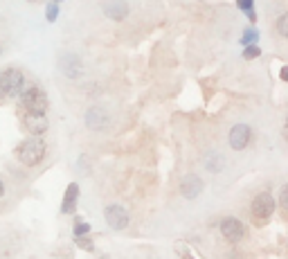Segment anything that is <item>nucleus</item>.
I'll return each instance as SVG.
<instances>
[{"mask_svg":"<svg viewBox=\"0 0 288 259\" xmlns=\"http://www.w3.org/2000/svg\"><path fill=\"white\" fill-rule=\"evenodd\" d=\"M45 151H48L45 142L36 136L32 140H25V142L18 144V147H16V158L23 165H27V167H34V165H39L41 160L45 158Z\"/></svg>","mask_w":288,"mask_h":259,"instance_id":"nucleus-1","label":"nucleus"},{"mask_svg":"<svg viewBox=\"0 0 288 259\" xmlns=\"http://www.w3.org/2000/svg\"><path fill=\"white\" fill-rule=\"evenodd\" d=\"M23 88H25V77L20 70H16V68L0 70V100L20 95Z\"/></svg>","mask_w":288,"mask_h":259,"instance_id":"nucleus-2","label":"nucleus"},{"mask_svg":"<svg viewBox=\"0 0 288 259\" xmlns=\"http://www.w3.org/2000/svg\"><path fill=\"white\" fill-rule=\"evenodd\" d=\"M20 104L27 113H45L48 111V95L39 86L29 84L20 90Z\"/></svg>","mask_w":288,"mask_h":259,"instance_id":"nucleus-3","label":"nucleus"},{"mask_svg":"<svg viewBox=\"0 0 288 259\" xmlns=\"http://www.w3.org/2000/svg\"><path fill=\"white\" fill-rule=\"evenodd\" d=\"M272 212H275V201H272V196L268 191L257 194L252 201V216L257 219V223H266L272 216Z\"/></svg>","mask_w":288,"mask_h":259,"instance_id":"nucleus-4","label":"nucleus"},{"mask_svg":"<svg viewBox=\"0 0 288 259\" xmlns=\"http://www.w3.org/2000/svg\"><path fill=\"white\" fill-rule=\"evenodd\" d=\"M104 216H106V223L111 225L113 230H124V228L129 225V214L122 205H108Z\"/></svg>","mask_w":288,"mask_h":259,"instance_id":"nucleus-5","label":"nucleus"},{"mask_svg":"<svg viewBox=\"0 0 288 259\" xmlns=\"http://www.w3.org/2000/svg\"><path fill=\"white\" fill-rule=\"evenodd\" d=\"M250 142V126H245V124H237V126H232V131H230V147L241 151V149H245Z\"/></svg>","mask_w":288,"mask_h":259,"instance_id":"nucleus-6","label":"nucleus"},{"mask_svg":"<svg viewBox=\"0 0 288 259\" xmlns=\"http://www.w3.org/2000/svg\"><path fill=\"white\" fill-rule=\"evenodd\" d=\"M25 126H27V131L32 133V136H41V133L48 131V117H45V113H27L25 115Z\"/></svg>","mask_w":288,"mask_h":259,"instance_id":"nucleus-7","label":"nucleus"},{"mask_svg":"<svg viewBox=\"0 0 288 259\" xmlns=\"http://www.w3.org/2000/svg\"><path fill=\"white\" fill-rule=\"evenodd\" d=\"M221 232L230 243H237L243 239V223L239 219H225L221 223Z\"/></svg>","mask_w":288,"mask_h":259,"instance_id":"nucleus-8","label":"nucleus"},{"mask_svg":"<svg viewBox=\"0 0 288 259\" xmlns=\"http://www.w3.org/2000/svg\"><path fill=\"white\" fill-rule=\"evenodd\" d=\"M108 113L104 111L102 106H92L90 111L86 113V124H88V128H95V131H99V128H106L108 126Z\"/></svg>","mask_w":288,"mask_h":259,"instance_id":"nucleus-9","label":"nucleus"},{"mask_svg":"<svg viewBox=\"0 0 288 259\" xmlns=\"http://www.w3.org/2000/svg\"><path fill=\"white\" fill-rule=\"evenodd\" d=\"M180 191H182L185 199H196V196L203 191V180L194 174H187L180 183Z\"/></svg>","mask_w":288,"mask_h":259,"instance_id":"nucleus-10","label":"nucleus"},{"mask_svg":"<svg viewBox=\"0 0 288 259\" xmlns=\"http://www.w3.org/2000/svg\"><path fill=\"white\" fill-rule=\"evenodd\" d=\"M61 70H63L66 77H70V79H77V77L81 75V61L77 54H63L61 56Z\"/></svg>","mask_w":288,"mask_h":259,"instance_id":"nucleus-11","label":"nucleus"},{"mask_svg":"<svg viewBox=\"0 0 288 259\" xmlns=\"http://www.w3.org/2000/svg\"><path fill=\"white\" fill-rule=\"evenodd\" d=\"M104 14L113 20H122L129 14V7L124 0H108V3L104 5Z\"/></svg>","mask_w":288,"mask_h":259,"instance_id":"nucleus-12","label":"nucleus"},{"mask_svg":"<svg viewBox=\"0 0 288 259\" xmlns=\"http://www.w3.org/2000/svg\"><path fill=\"white\" fill-rule=\"evenodd\" d=\"M77 196H79V185L70 183L66 189V196H63V205H61V212H63V214H72V212H75Z\"/></svg>","mask_w":288,"mask_h":259,"instance_id":"nucleus-13","label":"nucleus"},{"mask_svg":"<svg viewBox=\"0 0 288 259\" xmlns=\"http://www.w3.org/2000/svg\"><path fill=\"white\" fill-rule=\"evenodd\" d=\"M277 29H279L281 36H286V39H288V14H284V16L277 20Z\"/></svg>","mask_w":288,"mask_h":259,"instance_id":"nucleus-14","label":"nucleus"},{"mask_svg":"<svg viewBox=\"0 0 288 259\" xmlns=\"http://www.w3.org/2000/svg\"><path fill=\"white\" fill-rule=\"evenodd\" d=\"M237 5L241 9H245V12H248V16L254 20V12H252V0H237Z\"/></svg>","mask_w":288,"mask_h":259,"instance_id":"nucleus-15","label":"nucleus"},{"mask_svg":"<svg viewBox=\"0 0 288 259\" xmlns=\"http://www.w3.org/2000/svg\"><path fill=\"white\" fill-rule=\"evenodd\" d=\"M259 54H261V52H259V48H257V45H248V48H245V52H243L245 59H257Z\"/></svg>","mask_w":288,"mask_h":259,"instance_id":"nucleus-16","label":"nucleus"},{"mask_svg":"<svg viewBox=\"0 0 288 259\" xmlns=\"http://www.w3.org/2000/svg\"><path fill=\"white\" fill-rule=\"evenodd\" d=\"M88 230H90V225H88V223H77V228H75V235H77V237H81V235H86Z\"/></svg>","mask_w":288,"mask_h":259,"instance_id":"nucleus-17","label":"nucleus"},{"mask_svg":"<svg viewBox=\"0 0 288 259\" xmlns=\"http://www.w3.org/2000/svg\"><path fill=\"white\" fill-rule=\"evenodd\" d=\"M279 203H281V207H284V210H288V187H284V189H281Z\"/></svg>","mask_w":288,"mask_h":259,"instance_id":"nucleus-18","label":"nucleus"},{"mask_svg":"<svg viewBox=\"0 0 288 259\" xmlns=\"http://www.w3.org/2000/svg\"><path fill=\"white\" fill-rule=\"evenodd\" d=\"M77 243H79L83 250H92V241H88V239H81V237H77Z\"/></svg>","mask_w":288,"mask_h":259,"instance_id":"nucleus-19","label":"nucleus"},{"mask_svg":"<svg viewBox=\"0 0 288 259\" xmlns=\"http://www.w3.org/2000/svg\"><path fill=\"white\" fill-rule=\"evenodd\" d=\"M243 41H245V43H248V41H257V34H254V29H250V32L245 34V39H243Z\"/></svg>","mask_w":288,"mask_h":259,"instance_id":"nucleus-20","label":"nucleus"},{"mask_svg":"<svg viewBox=\"0 0 288 259\" xmlns=\"http://www.w3.org/2000/svg\"><path fill=\"white\" fill-rule=\"evenodd\" d=\"M54 18H56V7L52 5V7H50V20H54Z\"/></svg>","mask_w":288,"mask_h":259,"instance_id":"nucleus-21","label":"nucleus"},{"mask_svg":"<svg viewBox=\"0 0 288 259\" xmlns=\"http://www.w3.org/2000/svg\"><path fill=\"white\" fill-rule=\"evenodd\" d=\"M281 79H286V81H288V68L281 70Z\"/></svg>","mask_w":288,"mask_h":259,"instance_id":"nucleus-22","label":"nucleus"},{"mask_svg":"<svg viewBox=\"0 0 288 259\" xmlns=\"http://www.w3.org/2000/svg\"><path fill=\"white\" fill-rule=\"evenodd\" d=\"M5 194V187H3V183H0V196H3Z\"/></svg>","mask_w":288,"mask_h":259,"instance_id":"nucleus-23","label":"nucleus"},{"mask_svg":"<svg viewBox=\"0 0 288 259\" xmlns=\"http://www.w3.org/2000/svg\"><path fill=\"white\" fill-rule=\"evenodd\" d=\"M286 133H288V120H286Z\"/></svg>","mask_w":288,"mask_h":259,"instance_id":"nucleus-24","label":"nucleus"},{"mask_svg":"<svg viewBox=\"0 0 288 259\" xmlns=\"http://www.w3.org/2000/svg\"><path fill=\"white\" fill-rule=\"evenodd\" d=\"M29 3H36V0H29Z\"/></svg>","mask_w":288,"mask_h":259,"instance_id":"nucleus-25","label":"nucleus"}]
</instances>
